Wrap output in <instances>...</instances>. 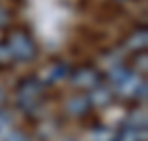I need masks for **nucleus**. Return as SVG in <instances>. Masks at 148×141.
Returning a JSON list of instances; mask_svg holds the SVG:
<instances>
[{"label": "nucleus", "mask_w": 148, "mask_h": 141, "mask_svg": "<svg viewBox=\"0 0 148 141\" xmlns=\"http://www.w3.org/2000/svg\"><path fill=\"white\" fill-rule=\"evenodd\" d=\"M7 51H9V57L18 62H29L36 57V44L31 40V35L22 29H16L7 40Z\"/></svg>", "instance_id": "obj_1"}, {"label": "nucleus", "mask_w": 148, "mask_h": 141, "mask_svg": "<svg viewBox=\"0 0 148 141\" xmlns=\"http://www.w3.org/2000/svg\"><path fill=\"white\" fill-rule=\"evenodd\" d=\"M40 95H42V86L36 80H27V82H22V86L18 91V101L22 108H33L38 104Z\"/></svg>", "instance_id": "obj_2"}, {"label": "nucleus", "mask_w": 148, "mask_h": 141, "mask_svg": "<svg viewBox=\"0 0 148 141\" xmlns=\"http://www.w3.org/2000/svg\"><path fill=\"white\" fill-rule=\"evenodd\" d=\"M73 82L82 88H93L95 84H99V73L91 66H82L73 73Z\"/></svg>", "instance_id": "obj_3"}, {"label": "nucleus", "mask_w": 148, "mask_h": 141, "mask_svg": "<svg viewBox=\"0 0 148 141\" xmlns=\"http://www.w3.org/2000/svg\"><path fill=\"white\" fill-rule=\"evenodd\" d=\"M113 99V88L104 84H95L91 88V95H88V101H93L95 106H106Z\"/></svg>", "instance_id": "obj_4"}, {"label": "nucleus", "mask_w": 148, "mask_h": 141, "mask_svg": "<svg viewBox=\"0 0 148 141\" xmlns=\"http://www.w3.org/2000/svg\"><path fill=\"white\" fill-rule=\"evenodd\" d=\"M69 73V66L64 64V62H56V64H49V66L44 68V73H42V77H44V82L49 84V82H58V80H62L64 75Z\"/></svg>", "instance_id": "obj_5"}, {"label": "nucleus", "mask_w": 148, "mask_h": 141, "mask_svg": "<svg viewBox=\"0 0 148 141\" xmlns=\"http://www.w3.org/2000/svg\"><path fill=\"white\" fill-rule=\"evenodd\" d=\"M88 104H91V101H88L86 95H75V97L69 99L66 108H69V112H73V115H82V112L88 110Z\"/></svg>", "instance_id": "obj_6"}, {"label": "nucleus", "mask_w": 148, "mask_h": 141, "mask_svg": "<svg viewBox=\"0 0 148 141\" xmlns=\"http://www.w3.org/2000/svg\"><path fill=\"white\" fill-rule=\"evenodd\" d=\"M117 141H139V130L128 126V128H124L122 132H119Z\"/></svg>", "instance_id": "obj_7"}, {"label": "nucleus", "mask_w": 148, "mask_h": 141, "mask_svg": "<svg viewBox=\"0 0 148 141\" xmlns=\"http://www.w3.org/2000/svg\"><path fill=\"white\" fill-rule=\"evenodd\" d=\"M130 44H133L135 49H144V46H146V29L135 31V33H133V37H130Z\"/></svg>", "instance_id": "obj_8"}, {"label": "nucleus", "mask_w": 148, "mask_h": 141, "mask_svg": "<svg viewBox=\"0 0 148 141\" xmlns=\"http://www.w3.org/2000/svg\"><path fill=\"white\" fill-rule=\"evenodd\" d=\"M9 22H11V16L0 7V29H5V27H9Z\"/></svg>", "instance_id": "obj_9"}, {"label": "nucleus", "mask_w": 148, "mask_h": 141, "mask_svg": "<svg viewBox=\"0 0 148 141\" xmlns=\"http://www.w3.org/2000/svg\"><path fill=\"white\" fill-rule=\"evenodd\" d=\"M9 60V51H7V44L0 42V62H7Z\"/></svg>", "instance_id": "obj_10"}, {"label": "nucleus", "mask_w": 148, "mask_h": 141, "mask_svg": "<svg viewBox=\"0 0 148 141\" xmlns=\"http://www.w3.org/2000/svg\"><path fill=\"white\" fill-rule=\"evenodd\" d=\"M2 101H5V93L0 91V104H2Z\"/></svg>", "instance_id": "obj_11"}]
</instances>
